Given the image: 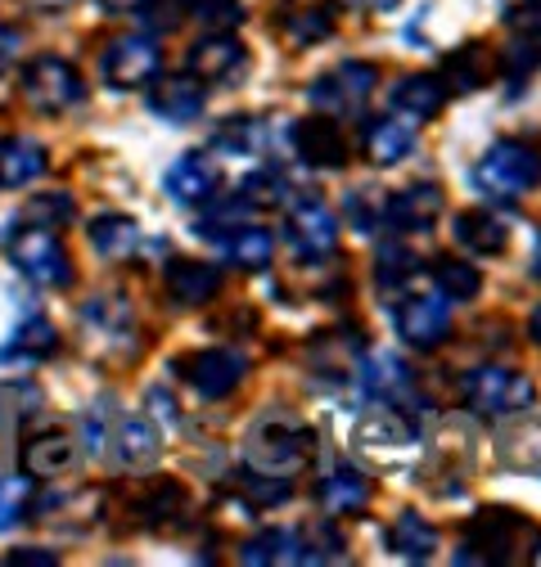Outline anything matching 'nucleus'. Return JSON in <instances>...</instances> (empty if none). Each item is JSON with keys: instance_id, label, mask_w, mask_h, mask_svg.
I'll return each instance as SVG.
<instances>
[{"instance_id": "nucleus-7", "label": "nucleus", "mask_w": 541, "mask_h": 567, "mask_svg": "<svg viewBox=\"0 0 541 567\" xmlns=\"http://www.w3.org/2000/svg\"><path fill=\"white\" fill-rule=\"evenodd\" d=\"M19 86H23V100H28L37 113H63V109L82 104V95H86L82 73H78V68L68 63V59H59V54L32 59V63L23 68Z\"/></svg>"}, {"instance_id": "nucleus-38", "label": "nucleus", "mask_w": 541, "mask_h": 567, "mask_svg": "<svg viewBox=\"0 0 541 567\" xmlns=\"http://www.w3.org/2000/svg\"><path fill=\"white\" fill-rule=\"evenodd\" d=\"M285 37L294 50H307L316 41H329L334 37V10L329 6H298V10H285Z\"/></svg>"}, {"instance_id": "nucleus-21", "label": "nucleus", "mask_w": 541, "mask_h": 567, "mask_svg": "<svg viewBox=\"0 0 541 567\" xmlns=\"http://www.w3.org/2000/svg\"><path fill=\"white\" fill-rule=\"evenodd\" d=\"M388 100H392V109H397L401 117L429 122V117H438V113L447 109V82H438L433 73H406V78L392 82Z\"/></svg>"}, {"instance_id": "nucleus-2", "label": "nucleus", "mask_w": 541, "mask_h": 567, "mask_svg": "<svg viewBox=\"0 0 541 567\" xmlns=\"http://www.w3.org/2000/svg\"><path fill=\"white\" fill-rule=\"evenodd\" d=\"M465 405L483 419H510V414H528L537 405V383L519 370L506 365H479L460 379Z\"/></svg>"}, {"instance_id": "nucleus-22", "label": "nucleus", "mask_w": 541, "mask_h": 567, "mask_svg": "<svg viewBox=\"0 0 541 567\" xmlns=\"http://www.w3.org/2000/svg\"><path fill=\"white\" fill-rule=\"evenodd\" d=\"M456 239L473 252V257H501L510 248V226L501 217H492L488 207H469V212H456L451 221Z\"/></svg>"}, {"instance_id": "nucleus-5", "label": "nucleus", "mask_w": 541, "mask_h": 567, "mask_svg": "<svg viewBox=\"0 0 541 567\" xmlns=\"http://www.w3.org/2000/svg\"><path fill=\"white\" fill-rule=\"evenodd\" d=\"M10 261L19 275H28L41 289H68L73 284V261H68L63 239L50 226H19L10 235Z\"/></svg>"}, {"instance_id": "nucleus-14", "label": "nucleus", "mask_w": 541, "mask_h": 567, "mask_svg": "<svg viewBox=\"0 0 541 567\" xmlns=\"http://www.w3.org/2000/svg\"><path fill=\"white\" fill-rule=\"evenodd\" d=\"M294 150L307 167H320V172H338L348 167V140H344V126L338 117L320 113V117H303L294 126Z\"/></svg>"}, {"instance_id": "nucleus-15", "label": "nucleus", "mask_w": 541, "mask_h": 567, "mask_svg": "<svg viewBox=\"0 0 541 567\" xmlns=\"http://www.w3.org/2000/svg\"><path fill=\"white\" fill-rule=\"evenodd\" d=\"M203 104H208V91H203V82L194 73H159L150 82V113L172 126L194 122L203 113Z\"/></svg>"}, {"instance_id": "nucleus-37", "label": "nucleus", "mask_w": 541, "mask_h": 567, "mask_svg": "<svg viewBox=\"0 0 541 567\" xmlns=\"http://www.w3.org/2000/svg\"><path fill=\"white\" fill-rule=\"evenodd\" d=\"M266 140H270V126H266L262 117H231V122L213 135V150H217V154H239V158H248V154H262V150H266Z\"/></svg>"}, {"instance_id": "nucleus-32", "label": "nucleus", "mask_w": 541, "mask_h": 567, "mask_svg": "<svg viewBox=\"0 0 541 567\" xmlns=\"http://www.w3.org/2000/svg\"><path fill=\"white\" fill-rule=\"evenodd\" d=\"M82 324H86L95 338H104V342H122V338L131 333L135 316H131V302H126L122 293H95V298L82 307Z\"/></svg>"}, {"instance_id": "nucleus-9", "label": "nucleus", "mask_w": 541, "mask_h": 567, "mask_svg": "<svg viewBox=\"0 0 541 567\" xmlns=\"http://www.w3.org/2000/svg\"><path fill=\"white\" fill-rule=\"evenodd\" d=\"M159 73H163V50L150 37H118L104 50V82L118 91L150 86Z\"/></svg>"}, {"instance_id": "nucleus-11", "label": "nucleus", "mask_w": 541, "mask_h": 567, "mask_svg": "<svg viewBox=\"0 0 541 567\" xmlns=\"http://www.w3.org/2000/svg\"><path fill=\"white\" fill-rule=\"evenodd\" d=\"M397 333L416 351H433L451 338V302L442 293H411L397 307Z\"/></svg>"}, {"instance_id": "nucleus-44", "label": "nucleus", "mask_w": 541, "mask_h": 567, "mask_svg": "<svg viewBox=\"0 0 541 567\" xmlns=\"http://www.w3.org/2000/svg\"><path fill=\"white\" fill-rule=\"evenodd\" d=\"M45 405L41 388L37 383H10V388H0V419H6V429H19V423L37 419Z\"/></svg>"}, {"instance_id": "nucleus-6", "label": "nucleus", "mask_w": 541, "mask_h": 567, "mask_svg": "<svg viewBox=\"0 0 541 567\" xmlns=\"http://www.w3.org/2000/svg\"><path fill=\"white\" fill-rule=\"evenodd\" d=\"M312 455V429H303L289 414H270L248 433L244 460L253 468H270V473H289Z\"/></svg>"}, {"instance_id": "nucleus-27", "label": "nucleus", "mask_w": 541, "mask_h": 567, "mask_svg": "<svg viewBox=\"0 0 541 567\" xmlns=\"http://www.w3.org/2000/svg\"><path fill=\"white\" fill-rule=\"evenodd\" d=\"M253 203L239 194V185L231 189V194H213L208 203H203V212H198V221H194V235H203V239H231L248 217H253Z\"/></svg>"}, {"instance_id": "nucleus-54", "label": "nucleus", "mask_w": 541, "mask_h": 567, "mask_svg": "<svg viewBox=\"0 0 541 567\" xmlns=\"http://www.w3.org/2000/svg\"><path fill=\"white\" fill-rule=\"evenodd\" d=\"M37 10H45V14H59V10H68V6H78V0H32Z\"/></svg>"}, {"instance_id": "nucleus-17", "label": "nucleus", "mask_w": 541, "mask_h": 567, "mask_svg": "<svg viewBox=\"0 0 541 567\" xmlns=\"http://www.w3.org/2000/svg\"><path fill=\"white\" fill-rule=\"evenodd\" d=\"M320 505L329 518H348V514H361L370 505V477L348 464V460H334L320 477Z\"/></svg>"}, {"instance_id": "nucleus-56", "label": "nucleus", "mask_w": 541, "mask_h": 567, "mask_svg": "<svg viewBox=\"0 0 541 567\" xmlns=\"http://www.w3.org/2000/svg\"><path fill=\"white\" fill-rule=\"evenodd\" d=\"M528 333H532V342H537V347H541V307H537V311H532V320H528Z\"/></svg>"}, {"instance_id": "nucleus-10", "label": "nucleus", "mask_w": 541, "mask_h": 567, "mask_svg": "<svg viewBox=\"0 0 541 567\" xmlns=\"http://www.w3.org/2000/svg\"><path fill=\"white\" fill-rule=\"evenodd\" d=\"M185 63H190V73H194L198 82L235 86V82L248 73V45H244L235 32H208L203 41L190 45Z\"/></svg>"}, {"instance_id": "nucleus-52", "label": "nucleus", "mask_w": 541, "mask_h": 567, "mask_svg": "<svg viewBox=\"0 0 541 567\" xmlns=\"http://www.w3.org/2000/svg\"><path fill=\"white\" fill-rule=\"evenodd\" d=\"M145 401H150V414H159V419H176V405H172V396H167L163 388H150Z\"/></svg>"}, {"instance_id": "nucleus-13", "label": "nucleus", "mask_w": 541, "mask_h": 567, "mask_svg": "<svg viewBox=\"0 0 541 567\" xmlns=\"http://www.w3.org/2000/svg\"><path fill=\"white\" fill-rule=\"evenodd\" d=\"M289 239L303 261H325L338 248V217L320 198H298L289 207Z\"/></svg>"}, {"instance_id": "nucleus-48", "label": "nucleus", "mask_w": 541, "mask_h": 567, "mask_svg": "<svg viewBox=\"0 0 541 567\" xmlns=\"http://www.w3.org/2000/svg\"><path fill=\"white\" fill-rule=\"evenodd\" d=\"M68 217H73V198H68V194H37L23 207V221L28 226H59Z\"/></svg>"}, {"instance_id": "nucleus-16", "label": "nucleus", "mask_w": 541, "mask_h": 567, "mask_svg": "<svg viewBox=\"0 0 541 567\" xmlns=\"http://www.w3.org/2000/svg\"><path fill=\"white\" fill-rule=\"evenodd\" d=\"M163 189H167V198L172 203H181V207H203L217 189H222V176H217V167H213V158L208 154H185V158H176L172 167H167V176H163Z\"/></svg>"}, {"instance_id": "nucleus-43", "label": "nucleus", "mask_w": 541, "mask_h": 567, "mask_svg": "<svg viewBox=\"0 0 541 567\" xmlns=\"http://www.w3.org/2000/svg\"><path fill=\"white\" fill-rule=\"evenodd\" d=\"M181 10L208 32H235L244 23V0H181Z\"/></svg>"}, {"instance_id": "nucleus-23", "label": "nucleus", "mask_w": 541, "mask_h": 567, "mask_svg": "<svg viewBox=\"0 0 541 567\" xmlns=\"http://www.w3.org/2000/svg\"><path fill=\"white\" fill-rule=\"evenodd\" d=\"M86 239H91V252L100 261H131L135 248H141V226H135L131 217H122V212H104V217H95L86 226Z\"/></svg>"}, {"instance_id": "nucleus-55", "label": "nucleus", "mask_w": 541, "mask_h": 567, "mask_svg": "<svg viewBox=\"0 0 541 567\" xmlns=\"http://www.w3.org/2000/svg\"><path fill=\"white\" fill-rule=\"evenodd\" d=\"M141 6H145V0H109V10H113V14H126V10L135 14V10H141Z\"/></svg>"}, {"instance_id": "nucleus-8", "label": "nucleus", "mask_w": 541, "mask_h": 567, "mask_svg": "<svg viewBox=\"0 0 541 567\" xmlns=\"http://www.w3.org/2000/svg\"><path fill=\"white\" fill-rule=\"evenodd\" d=\"M176 370H181V379L203 401H222V396H231L248 379V357H244V351H235V347H203V351L181 357Z\"/></svg>"}, {"instance_id": "nucleus-39", "label": "nucleus", "mask_w": 541, "mask_h": 567, "mask_svg": "<svg viewBox=\"0 0 541 567\" xmlns=\"http://www.w3.org/2000/svg\"><path fill=\"white\" fill-rule=\"evenodd\" d=\"M344 221L357 230V235H379V230H388V194H379V189H353L348 198H344Z\"/></svg>"}, {"instance_id": "nucleus-50", "label": "nucleus", "mask_w": 541, "mask_h": 567, "mask_svg": "<svg viewBox=\"0 0 541 567\" xmlns=\"http://www.w3.org/2000/svg\"><path fill=\"white\" fill-rule=\"evenodd\" d=\"M6 563H10V567H54L59 554H54V549H14Z\"/></svg>"}, {"instance_id": "nucleus-26", "label": "nucleus", "mask_w": 541, "mask_h": 567, "mask_svg": "<svg viewBox=\"0 0 541 567\" xmlns=\"http://www.w3.org/2000/svg\"><path fill=\"white\" fill-rule=\"evenodd\" d=\"M239 563H248V567H285V563L303 567V536L289 527H266L239 545Z\"/></svg>"}, {"instance_id": "nucleus-41", "label": "nucleus", "mask_w": 541, "mask_h": 567, "mask_svg": "<svg viewBox=\"0 0 541 567\" xmlns=\"http://www.w3.org/2000/svg\"><path fill=\"white\" fill-rule=\"evenodd\" d=\"M239 194H244L257 212H262V207H280V203H289V176H285V167L266 163V167H257L253 176L239 181Z\"/></svg>"}, {"instance_id": "nucleus-25", "label": "nucleus", "mask_w": 541, "mask_h": 567, "mask_svg": "<svg viewBox=\"0 0 541 567\" xmlns=\"http://www.w3.org/2000/svg\"><path fill=\"white\" fill-rule=\"evenodd\" d=\"M45 167H50V158H45L41 140H32V135H6V140H0V185L23 189Z\"/></svg>"}, {"instance_id": "nucleus-18", "label": "nucleus", "mask_w": 541, "mask_h": 567, "mask_svg": "<svg viewBox=\"0 0 541 567\" xmlns=\"http://www.w3.org/2000/svg\"><path fill=\"white\" fill-rule=\"evenodd\" d=\"M357 374H361L366 392L379 396V401H401L406 392L416 388L411 365H406L397 351H361V357H357Z\"/></svg>"}, {"instance_id": "nucleus-31", "label": "nucleus", "mask_w": 541, "mask_h": 567, "mask_svg": "<svg viewBox=\"0 0 541 567\" xmlns=\"http://www.w3.org/2000/svg\"><path fill=\"white\" fill-rule=\"evenodd\" d=\"M78 464V442L68 433H41L23 446V473L28 477H59Z\"/></svg>"}, {"instance_id": "nucleus-46", "label": "nucleus", "mask_w": 541, "mask_h": 567, "mask_svg": "<svg viewBox=\"0 0 541 567\" xmlns=\"http://www.w3.org/2000/svg\"><path fill=\"white\" fill-rule=\"evenodd\" d=\"M298 536H303V563H307V567L344 558V536H338L329 523H312V527L298 532Z\"/></svg>"}, {"instance_id": "nucleus-34", "label": "nucleus", "mask_w": 541, "mask_h": 567, "mask_svg": "<svg viewBox=\"0 0 541 567\" xmlns=\"http://www.w3.org/2000/svg\"><path fill=\"white\" fill-rule=\"evenodd\" d=\"M239 491H244V501L253 509H280L294 501V482L285 473H270V468H244L239 473Z\"/></svg>"}, {"instance_id": "nucleus-35", "label": "nucleus", "mask_w": 541, "mask_h": 567, "mask_svg": "<svg viewBox=\"0 0 541 567\" xmlns=\"http://www.w3.org/2000/svg\"><path fill=\"white\" fill-rule=\"evenodd\" d=\"M442 73H447V82L456 86V91H479V86H488V50L479 45V41H465V45H456L447 59H442Z\"/></svg>"}, {"instance_id": "nucleus-42", "label": "nucleus", "mask_w": 541, "mask_h": 567, "mask_svg": "<svg viewBox=\"0 0 541 567\" xmlns=\"http://www.w3.org/2000/svg\"><path fill=\"white\" fill-rule=\"evenodd\" d=\"M416 270H420L416 252H406L397 239L392 244H379V261H375V284H379V289H388V293L406 289V284L416 279Z\"/></svg>"}, {"instance_id": "nucleus-47", "label": "nucleus", "mask_w": 541, "mask_h": 567, "mask_svg": "<svg viewBox=\"0 0 541 567\" xmlns=\"http://www.w3.org/2000/svg\"><path fill=\"white\" fill-rule=\"evenodd\" d=\"M537 63H541V45H532L528 37H514V41L506 45V54H501V78L510 82V91H519V82L532 78Z\"/></svg>"}, {"instance_id": "nucleus-28", "label": "nucleus", "mask_w": 541, "mask_h": 567, "mask_svg": "<svg viewBox=\"0 0 541 567\" xmlns=\"http://www.w3.org/2000/svg\"><path fill=\"white\" fill-rule=\"evenodd\" d=\"M113 442H118V464L122 468H154L159 455H163V437L150 419H118L113 429Z\"/></svg>"}, {"instance_id": "nucleus-4", "label": "nucleus", "mask_w": 541, "mask_h": 567, "mask_svg": "<svg viewBox=\"0 0 541 567\" xmlns=\"http://www.w3.org/2000/svg\"><path fill=\"white\" fill-rule=\"evenodd\" d=\"M375 91H379V68L370 59H344L307 86V100H312V109H320L329 117H353L370 104Z\"/></svg>"}, {"instance_id": "nucleus-58", "label": "nucleus", "mask_w": 541, "mask_h": 567, "mask_svg": "<svg viewBox=\"0 0 541 567\" xmlns=\"http://www.w3.org/2000/svg\"><path fill=\"white\" fill-rule=\"evenodd\" d=\"M532 270H537V275H541V248H537V266H532Z\"/></svg>"}, {"instance_id": "nucleus-30", "label": "nucleus", "mask_w": 541, "mask_h": 567, "mask_svg": "<svg viewBox=\"0 0 541 567\" xmlns=\"http://www.w3.org/2000/svg\"><path fill=\"white\" fill-rule=\"evenodd\" d=\"M388 545L406 563H433V554H438V527L429 518H420L416 509H401L397 523H392V532H388Z\"/></svg>"}, {"instance_id": "nucleus-53", "label": "nucleus", "mask_w": 541, "mask_h": 567, "mask_svg": "<svg viewBox=\"0 0 541 567\" xmlns=\"http://www.w3.org/2000/svg\"><path fill=\"white\" fill-rule=\"evenodd\" d=\"M14 54H19V32H10V28H0V73L14 63Z\"/></svg>"}, {"instance_id": "nucleus-3", "label": "nucleus", "mask_w": 541, "mask_h": 567, "mask_svg": "<svg viewBox=\"0 0 541 567\" xmlns=\"http://www.w3.org/2000/svg\"><path fill=\"white\" fill-rule=\"evenodd\" d=\"M523 536H541L532 523H523L514 509H483L465 527V549L456 563H514L523 549Z\"/></svg>"}, {"instance_id": "nucleus-51", "label": "nucleus", "mask_w": 541, "mask_h": 567, "mask_svg": "<svg viewBox=\"0 0 541 567\" xmlns=\"http://www.w3.org/2000/svg\"><path fill=\"white\" fill-rule=\"evenodd\" d=\"M82 433H86L82 446H86L91 455H100V451H104V419H100V414H86V419H82Z\"/></svg>"}, {"instance_id": "nucleus-45", "label": "nucleus", "mask_w": 541, "mask_h": 567, "mask_svg": "<svg viewBox=\"0 0 541 567\" xmlns=\"http://www.w3.org/2000/svg\"><path fill=\"white\" fill-rule=\"evenodd\" d=\"M32 505V477H0V532H14Z\"/></svg>"}, {"instance_id": "nucleus-33", "label": "nucleus", "mask_w": 541, "mask_h": 567, "mask_svg": "<svg viewBox=\"0 0 541 567\" xmlns=\"http://www.w3.org/2000/svg\"><path fill=\"white\" fill-rule=\"evenodd\" d=\"M433 284L447 302H473L483 293V270L460 257H438L433 261Z\"/></svg>"}, {"instance_id": "nucleus-29", "label": "nucleus", "mask_w": 541, "mask_h": 567, "mask_svg": "<svg viewBox=\"0 0 541 567\" xmlns=\"http://www.w3.org/2000/svg\"><path fill=\"white\" fill-rule=\"evenodd\" d=\"M59 351V329L50 324V320H41V316H32V320H23L19 329H14V338L0 347V361L6 365H41V361H50Z\"/></svg>"}, {"instance_id": "nucleus-19", "label": "nucleus", "mask_w": 541, "mask_h": 567, "mask_svg": "<svg viewBox=\"0 0 541 567\" xmlns=\"http://www.w3.org/2000/svg\"><path fill=\"white\" fill-rule=\"evenodd\" d=\"M167 284V293L176 307H203V302H213L222 293V270L208 266V261H190V257H176L163 275Z\"/></svg>"}, {"instance_id": "nucleus-49", "label": "nucleus", "mask_w": 541, "mask_h": 567, "mask_svg": "<svg viewBox=\"0 0 541 567\" xmlns=\"http://www.w3.org/2000/svg\"><path fill=\"white\" fill-rule=\"evenodd\" d=\"M506 23L523 37H537L541 32V0H519L514 10H506Z\"/></svg>"}, {"instance_id": "nucleus-20", "label": "nucleus", "mask_w": 541, "mask_h": 567, "mask_svg": "<svg viewBox=\"0 0 541 567\" xmlns=\"http://www.w3.org/2000/svg\"><path fill=\"white\" fill-rule=\"evenodd\" d=\"M420 437V423L406 414L401 405L384 401V405H370L361 419H357V442L361 446H411Z\"/></svg>"}, {"instance_id": "nucleus-40", "label": "nucleus", "mask_w": 541, "mask_h": 567, "mask_svg": "<svg viewBox=\"0 0 541 567\" xmlns=\"http://www.w3.org/2000/svg\"><path fill=\"white\" fill-rule=\"evenodd\" d=\"M190 514V495H185V486L181 482H172V477H163L145 501H141V518L150 523V527H172V523H181Z\"/></svg>"}, {"instance_id": "nucleus-1", "label": "nucleus", "mask_w": 541, "mask_h": 567, "mask_svg": "<svg viewBox=\"0 0 541 567\" xmlns=\"http://www.w3.org/2000/svg\"><path fill=\"white\" fill-rule=\"evenodd\" d=\"M541 181V154L523 140H497V145L473 163V189H483L497 203H514Z\"/></svg>"}, {"instance_id": "nucleus-12", "label": "nucleus", "mask_w": 541, "mask_h": 567, "mask_svg": "<svg viewBox=\"0 0 541 567\" xmlns=\"http://www.w3.org/2000/svg\"><path fill=\"white\" fill-rule=\"evenodd\" d=\"M447 212V194L433 181H416L397 194H388V230L397 235H429Z\"/></svg>"}, {"instance_id": "nucleus-57", "label": "nucleus", "mask_w": 541, "mask_h": 567, "mask_svg": "<svg viewBox=\"0 0 541 567\" xmlns=\"http://www.w3.org/2000/svg\"><path fill=\"white\" fill-rule=\"evenodd\" d=\"M357 6H370V10H392L397 0H357Z\"/></svg>"}, {"instance_id": "nucleus-36", "label": "nucleus", "mask_w": 541, "mask_h": 567, "mask_svg": "<svg viewBox=\"0 0 541 567\" xmlns=\"http://www.w3.org/2000/svg\"><path fill=\"white\" fill-rule=\"evenodd\" d=\"M226 257L239 266V270H266L270 257H276V235L266 226H239L231 239H226Z\"/></svg>"}, {"instance_id": "nucleus-24", "label": "nucleus", "mask_w": 541, "mask_h": 567, "mask_svg": "<svg viewBox=\"0 0 541 567\" xmlns=\"http://www.w3.org/2000/svg\"><path fill=\"white\" fill-rule=\"evenodd\" d=\"M361 145H366V158L375 167H397L406 154L416 150V131H411V122H401V117H370Z\"/></svg>"}]
</instances>
